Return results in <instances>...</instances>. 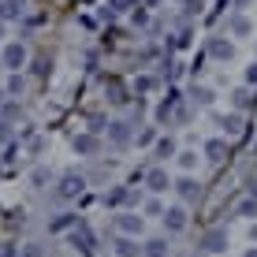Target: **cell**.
Masks as SVG:
<instances>
[{"label": "cell", "mask_w": 257, "mask_h": 257, "mask_svg": "<svg viewBox=\"0 0 257 257\" xmlns=\"http://www.w3.org/2000/svg\"><path fill=\"white\" fill-rule=\"evenodd\" d=\"M108 138L116 142V146H127L131 142V127L127 123H108Z\"/></svg>", "instance_id": "5bb4252c"}, {"label": "cell", "mask_w": 257, "mask_h": 257, "mask_svg": "<svg viewBox=\"0 0 257 257\" xmlns=\"http://www.w3.org/2000/svg\"><path fill=\"white\" fill-rule=\"evenodd\" d=\"M0 38H4V19H0Z\"/></svg>", "instance_id": "e575fe53"}, {"label": "cell", "mask_w": 257, "mask_h": 257, "mask_svg": "<svg viewBox=\"0 0 257 257\" xmlns=\"http://www.w3.org/2000/svg\"><path fill=\"white\" fill-rule=\"evenodd\" d=\"M4 142H12V131H8V123L0 119V146H4Z\"/></svg>", "instance_id": "4dcf8cb0"}, {"label": "cell", "mask_w": 257, "mask_h": 257, "mask_svg": "<svg viewBox=\"0 0 257 257\" xmlns=\"http://www.w3.org/2000/svg\"><path fill=\"white\" fill-rule=\"evenodd\" d=\"M175 190H179V198H183V201H194V198H198V183H194L190 175H183V179L175 183Z\"/></svg>", "instance_id": "4fadbf2b"}, {"label": "cell", "mask_w": 257, "mask_h": 257, "mask_svg": "<svg viewBox=\"0 0 257 257\" xmlns=\"http://www.w3.org/2000/svg\"><path fill=\"white\" fill-rule=\"evenodd\" d=\"M135 90H138V93H153V90H157V78H153V75H142L138 82H135Z\"/></svg>", "instance_id": "d6986e66"}, {"label": "cell", "mask_w": 257, "mask_h": 257, "mask_svg": "<svg viewBox=\"0 0 257 257\" xmlns=\"http://www.w3.org/2000/svg\"><path fill=\"white\" fill-rule=\"evenodd\" d=\"M179 164H183V168H187V172H190V168L198 164V153H179Z\"/></svg>", "instance_id": "cb8c5ba5"}, {"label": "cell", "mask_w": 257, "mask_h": 257, "mask_svg": "<svg viewBox=\"0 0 257 257\" xmlns=\"http://www.w3.org/2000/svg\"><path fill=\"white\" fill-rule=\"evenodd\" d=\"M97 149H101L97 135H78V138H75V153H82V157H93Z\"/></svg>", "instance_id": "9c48e42d"}, {"label": "cell", "mask_w": 257, "mask_h": 257, "mask_svg": "<svg viewBox=\"0 0 257 257\" xmlns=\"http://www.w3.org/2000/svg\"><path fill=\"white\" fill-rule=\"evenodd\" d=\"M187 41H190V38H187V34H175V38H172V41H168V45H172V49H187Z\"/></svg>", "instance_id": "4316f807"}, {"label": "cell", "mask_w": 257, "mask_h": 257, "mask_svg": "<svg viewBox=\"0 0 257 257\" xmlns=\"http://www.w3.org/2000/svg\"><path fill=\"white\" fill-rule=\"evenodd\" d=\"M146 212H153V216H164V209H161V201H149Z\"/></svg>", "instance_id": "1f68e13d"}, {"label": "cell", "mask_w": 257, "mask_h": 257, "mask_svg": "<svg viewBox=\"0 0 257 257\" xmlns=\"http://www.w3.org/2000/svg\"><path fill=\"white\" fill-rule=\"evenodd\" d=\"M67 242L75 246V250L82 253V257H90V253H93V231H90L86 224H75V227H71V238H67Z\"/></svg>", "instance_id": "6da1fadb"}, {"label": "cell", "mask_w": 257, "mask_h": 257, "mask_svg": "<svg viewBox=\"0 0 257 257\" xmlns=\"http://www.w3.org/2000/svg\"><path fill=\"white\" fill-rule=\"evenodd\" d=\"M82 190H86V179H82V175H75V172H67L64 179H60V187H56V194H60V198H64V201L78 198V194H82Z\"/></svg>", "instance_id": "7a4b0ae2"}, {"label": "cell", "mask_w": 257, "mask_h": 257, "mask_svg": "<svg viewBox=\"0 0 257 257\" xmlns=\"http://www.w3.org/2000/svg\"><path fill=\"white\" fill-rule=\"evenodd\" d=\"M238 216H257V198H246L242 205H238Z\"/></svg>", "instance_id": "7402d4cb"}, {"label": "cell", "mask_w": 257, "mask_h": 257, "mask_svg": "<svg viewBox=\"0 0 257 257\" xmlns=\"http://www.w3.org/2000/svg\"><path fill=\"white\" fill-rule=\"evenodd\" d=\"M127 198H131V190H127V187H116V190L104 194V205H123Z\"/></svg>", "instance_id": "2e32d148"}, {"label": "cell", "mask_w": 257, "mask_h": 257, "mask_svg": "<svg viewBox=\"0 0 257 257\" xmlns=\"http://www.w3.org/2000/svg\"><path fill=\"white\" fill-rule=\"evenodd\" d=\"M246 82H250V86H257V64H250V67H246Z\"/></svg>", "instance_id": "f546056e"}, {"label": "cell", "mask_w": 257, "mask_h": 257, "mask_svg": "<svg viewBox=\"0 0 257 257\" xmlns=\"http://www.w3.org/2000/svg\"><path fill=\"white\" fill-rule=\"evenodd\" d=\"M164 227H168V231H183V227H187V212H183L179 205L168 209L164 212Z\"/></svg>", "instance_id": "ba28073f"}, {"label": "cell", "mask_w": 257, "mask_h": 257, "mask_svg": "<svg viewBox=\"0 0 257 257\" xmlns=\"http://www.w3.org/2000/svg\"><path fill=\"white\" fill-rule=\"evenodd\" d=\"M78 224V212H60L56 220H49V231H71Z\"/></svg>", "instance_id": "8fae6325"}, {"label": "cell", "mask_w": 257, "mask_h": 257, "mask_svg": "<svg viewBox=\"0 0 257 257\" xmlns=\"http://www.w3.org/2000/svg\"><path fill=\"white\" fill-rule=\"evenodd\" d=\"M242 257H257V250H246V253H242Z\"/></svg>", "instance_id": "d6a6232c"}, {"label": "cell", "mask_w": 257, "mask_h": 257, "mask_svg": "<svg viewBox=\"0 0 257 257\" xmlns=\"http://www.w3.org/2000/svg\"><path fill=\"white\" fill-rule=\"evenodd\" d=\"M187 4H198V0H187Z\"/></svg>", "instance_id": "74e56055"}, {"label": "cell", "mask_w": 257, "mask_h": 257, "mask_svg": "<svg viewBox=\"0 0 257 257\" xmlns=\"http://www.w3.org/2000/svg\"><path fill=\"white\" fill-rule=\"evenodd\" d=\"M146 257H164V242L161 238H153V242L146 246Z\"/></svg>", "instance_id": "603a6c76"}, {"label": "cell", "mask_w": 257, "mask_h": 257, "mask_svg": "<svg viewBox=\"0 0 257 257\" xmlns=\"http://www.w3.org/2000/svg\"><path fill=\"white\" fill-rule=\"evenodd\" d=\"M15 116H19V104H12V101H4V123H8V119H15Z\"/></svg>", "instance_id": "d4e9b609"}, {"label": "cell", "mask_w": 257, "mask_h": 257, "mask_svg": "<svg viewBox=\"0 0 257 257\" xmlns=\"http://www.w3.org/2000/svg\"><path fill=\"white\" fill-rule=\"evenodd\" d=\"M227 26H231L235 38H246V34H250V19H246V15H231V23H227Z\"/></svg>", "instance_id": "9a60e30c"}, {"label": "cell", "mask_w": 257, "mask_h": 257, "mask_svg": "<svg viewBox=\"0 0 257 257\" xmlns=\"http://www.w3.org/2000/svg\"><path fill=\"white\" fill-rule=\"evenodd\" d=\"M138 142H142V146H149V142H157V131H142V135H138Z\"/></svg>", "instance_id": "f1b7e54d"}, {"label": "cell", "mask_w": 257, "mask_h": 257, "mask_svg": "<svg viewBox=\"0 0 257 257\" xmlns=\"http://www.w3.org/2000/svg\"><path fill=\"white\" fill-rule=\"evenodd\" d=\"M90 257H93V253H90Z\"/></svg>", "instance_id": "f35d334b"}, {"label": "cell", "mask_w": 257, "mask_h": 257, "mask_svg": "<svg viewBox=\"0 0 257 257\" xmlns=\"http://www.w3.org/2000/svg\"><path fill=\"white\" fill-rule=\"evenodd\" d=\"M4 93H8V97H15V93H23V75H19V71H15V75H12V78H8V86H4Z\"/></svg>", "instance_id": "ac0fdd59"}, {"label": "cell", "mask_w": 257, "mask_h": 257, "mask_svg": "<svg viewBox=\"0 0 257 257\" xmlns=\"http://www.w3.org/2000/svg\"><path fill=\"white\" fill-rule=\"evenodd\" d=\"M224 127H227V135H242V116H227Z\"/></svg>", "instance_id": "ffe728a7"}, {"label": "cell", "mask_w": 257, "mask_h": 257, "mask_svg": "<svg viewBox=\"0 0 257 257\" xmlns=\"http://www.w3.org/2000/svg\"><path fill=\"white\" fill-rule=\"evenodd\" d=\"M157 153H161V157H175V142L172 138H161V142H157Z\"/></svg>", "instance_id": "44dd1931"}, {"label": "cell", "mask_w": 257, "mask_h": 257, "mask_svg": "<svg viewBox=\"0 0 257 257\" xmlns=\"http://www.w3.org/2000/svg\"><path fill=\"white\" fill-rule=\"evenodd\" d=\"M235 104H238V108H246V104H253V97L246 93V90H238V93H235Z\"/></svg>", "instance_id": "484cf974"}, {"label": "cell", "mask_w": 257, "mask_h": 257, "mask_svg": "<svg viewBox=\"0 0 257 257\" xmlns=\"http://www.w3.org/2000/svg\"><path fill=\"white\" fill-rule=\"evenodd\" d=\"M4 97H8V93H4V90H0V104H4Z\"/></svg>", "instance_id": "d590c367"}, {"label": "cell", "mask_w": 257, "mask_h": 257, "mask_svg": "<svg viewBox=\"0 0 257 257\" xmlns=\"http://www.w3.org/2000/svg\"><path fill=\"white\" fill-rule=\"evenodd\" d=\"M12 4H19V8H23V4H26V0H12Z\"/></svg>", "instance_id": "8d00e7d4"}, {"label": "cell", "mask_w": 257, "mask_h": 257, "mask_svg": "<svg viewBox=\"0 0 257 257\" xmlns=\"http://www.w3.org/2000/svg\"><path fill=\"white\" fill-rule=\"evenodd\" d=\"M209 56H212V60H224V64H227V60L235 56V45H231V41H224V38H212V41H209Z\"/></svg>", "instance_id": "5b68a950"}, {"label": "cell", "mask_w": 257, "mask_h": 257, "mask_svg": "<svg viewBox=\"0 0 257 257\" xmlns=\"http://www.w3.org/2000/svg\"><path fill=\"white\" fill-rule=\"evenodd\" d=\"M116 253L119 257H142V246L135 242V235H119L116 238Z\"/></svg>", "instance_id": "52a82bcc"}, {"label": "cell", "mask_w": 257, "mask_h": 257, "mask_svg": "<svg viewBox=\"0 0 257 257\" xmlns=\"http://www.w3.org/2000/svg\"><path fill=\"white\" fill-rule=\"evenodd\" d=\"M26 64V49H23V41H12V45H4V67L8 71H19Z\"/></svg>", "instance_id": "3957f363"}, {"label": "cell", "mask_w": 257, "mask_h": 257, "mask_svg": "<svg viewBox=\"0 0 257 257\" xmlns=\"http://www.w3.org/2000/svg\"><path fill=\"white\" fill-rule=\"evenodd\" d=\"M19 12H23L19 4H12V0H0V19H19Z\"/></svg>", "instance_id": "e0dca14e"}, {"label": "cell", "mask_w": 257, "mask_h": 257, "mask_svg": "<svg viewBox=\"0 0 257 257\" xmlns=\"http://www.w3.org/2000/svg\"><path fill=\"white\" fill-rule=\"evenodd\" d=\"M146 183H149V190H153V194H164L168 187H172V183H168V172H161V168H153V172L146 175Z\"/></svg>", "instance_id": "30bf717a"}, {"label": "cell", "mask_w": 257, "mask_h": 257, "mask_svg": "<svg viewBox=\"0 0 257 257\" xmlns=\"http://www.w3.org/2000/svg\"><path fill=\"white\" fill-rule=\"evenodd\" d=\"M205 250H209V253L227 250V231H224V227H212V231L205 235Z\"/></svg>", "instance_id": "8992f818"}, {"label": "cell", "mask_w": 257, "mask_h": 257, "mask_svg": "<svg viewBox=\"0 0 257 257\" xmlns=\"http://www.w3.org/2000/svg\"><path fill=\"white\" fill-rule=\"evenodd\" d=\"M250 194H253V198H257V183H253V187H250Z\"/></svg>", "instance_id": "836d02e7"}, {"label": "cell", "mask_w": 257, "mask_h": 257, "mask_svg": "<svg viewBox=\"0 0 257 257\" xmlns=\"http://www.w3.org/2000/svg\"><path fill=\"white\" fill-rule=\"evenodd\" d=\"M205 157H209V161H224V157H227V142L224 138L205 142Z\"/></svg>", "instance_id": "7c38bea8"}, {"label": "cell", "mask_w": 257, "mask_h": 257, "mask_svg": "<svg viewBox=\"0 0 257 257\" xmlns=\"http://www.w3.org/2000/svg\"><path fill=\"white\" fill-rule=\"evenodd\" d=\"M194 97H198V101H201V104H209V101H212V93L205 90V86H198V90H194Z\"/></svg>", "instance_id": "83f0119b"}, {"label": "cell", "mask_w": 257, "mask_h": 257, "mask_svg": "<svg viewBox=\"0 0 257 257\" xmlns=\"http://www.w3.org/2000/svg\"><path fill=\"white\" fill-rule=\"evenodd\" d=\"M116 227H119L123 235H142V227H146V224H142V216H135V212H119Z\"/></svg>", "instance_id": "277c9868"}]
</instances>
